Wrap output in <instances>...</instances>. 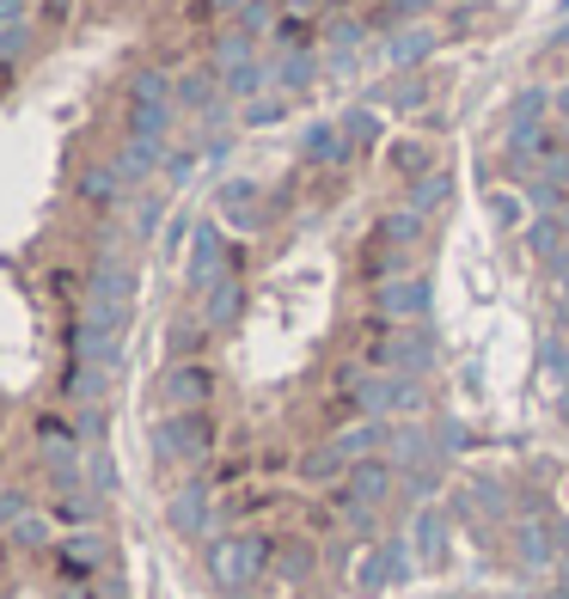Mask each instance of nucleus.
Segmentation results:
<instances>
[{
  "mask_svg": "<svg viewBox=\"0 0 569 599\" xmlns=\"http://www.w3.org/2000/svg\"><path fill=\"white\" fill-rule=\"evenodd\" d=\"M355 361L374 373H423L435 368V337L429 324H386V319H368L361 337H355Z\"/></svg>",
  "mask_w": 569,
  "mask_h": 599,
  "instance_id": "obj_1",
  "label": "nucleus"
},
{
  "mask_svg": "<svg viewBox=\"0 0 569 599\" xmlns=\"http://www.w3.org/2000/svg\"><path fill=\"white\" fill-rule=\"evenodd\" d=\"M276 544L282 538L276 532H258V526H239V532H227V538H215L209 544V582L221 587V594H251V587L276 568Z\"/></svg>",
  "mask_w": 569,
  "mask_h": 599,
  "instance_id": "obj_2",
  "label": "nucleus"
},
{
  "mask_svg": "<svg viewBox=\"0 0 569 599\" xmlns=\"http://www.w3.org/2000/svg\"><path fill=\"white\" fill-rule=\"evenodd\" d=\"M154 459L159 465H209L221 446V416L215 410H171L166 422H154Z\"/></svg>",
  "mask_w": 569,
  "mask_h": 599,
  "instance_id": "obj_3",
  "label": "nucleus"
},
{
  "mask_svg": "<svg viewBox=\"0 0 569 599\" xmlns=\"http://www.w3.org/2000/svg\"><path fill=\"white\" fill-rule=\"evenodd\" d=\"M221 392V373L209 361H166L159 373V404L166 410H209Z\"/></svg>",
  "mask_w": 569,
  "mask_h": 599,
  "instance_id": "obj_4",
  "label": "nucleus"
},
{
  "mask_svg": "<svg viewBox=\"0 0 569 599\" xmlns=\"http://www.w3.org/2000/svg\"><path fill=\"white\" fill-rule=\"evenodd\" d=\"M368 319L386 324H429V281L423 276H392L368 288Z\"/></svg>",
  "mask_w": 569,
  "mask_h": 599,
  "instance_id": "obj_5",
  "label": "nucleus"
},
{
  "mask_svg": "<svg viewBox=\"0 0 569 599\" xmlns=\"http://www.w3.org/2000/svg\"><path fill=\"white\" fill-rule=\"evenodd\" d=\"M221 276H233V239L215 227V220H202L197 232H190V263H185V281L197 293H209Z\"/></svg>",
  "mask_w": 569,
  "mask_h": 599,
  "instance_id": "obj_6",
  "label": "nucleus"
},
{
  "mask_svg": "<svg viewBox=\"0 0 569 599\" xmlns=\"http://www.w3.org/2000/svg\"><path fill=\"white\" fill-rule=\"evenodd\" d=\"M215 483H209V477H185V483H178V490H171V502H166V520L178 526V532L185 538H209V526H215Z\"/></svg>",
  "mask_w": 569,
  "mask_h": 599,
  "instance_id": "obj_7",
  "label": "nucleus"
},
{
  "mask_svg": "<svg viewBox=\"0 0 569 599\" xmlns=\"http://www.w3.org/2000/svg\"><path fill=\"white\" fill-rule=\"evenodd\" d=\"M215 215L227 220L233 232H263L270 208H263V190L251 184V178H227V184L215 190Z\"/></svg>",
  "mask_w": 569,
  "mask_h": 599,
  "instance_id": "obj_8",
  "label": "nucleus"
},
{
  "mask_svg": "<svg viewBox=\"0 0 569 599\" xmlns=\"http://www.w3.org/2000/svg\"><path fill=\"white\" fill-rule=\"evenodd\" d=\"M49 556H56V575H62V587H86V582L98 575V563H105V538L86 526V532H68Z\"/></svg>",
  "mask_w": 569,
  "mask_h": 599,
  "instance_id": "obj_9",
  "label": "nucleus"
},
{
  "mask_svg": "<svg viewBox=\"0 0 569 599\" xmlns=\"http://www.w3.org/2000/svg\"><path fill=\"white\" fill-rule=\"evenodd\" d=\"M355 276H361V288H380V281H392V276H411V251L392 245V239L374 227L368 245H361V257H355Z\"/></svg>",
  "mask_w": 569,
  "mask_h": 599,
  "instance_id": "obj_10",
  "label": "nucleus"
},
{
  "mask_svg": "<svg viewBox=\"0 0 569 599\" xmlns=\"http://www.w3.org/2000/svg\"><path fill=\"white\" fill-rule=\"evenodd\" d=\"M337 490L349 495V502H368V507H380L386 495L399 490V465L386 459V453H380V459H355V465H349V477H343Z\"/></svg>",
  "mask_w": 569,
  "mask_h": 599,
  "instance_id": "obj_11",
  "label": "nucleus"
},
{
  "mask_svg": "<svg viewBox=\"0 0 569 599\" xmlns=\"http://www.w3.org/2000/svg\"><path fill=\"white\" fill-rule=\"evenodd\" d=\"M349 465H355V459L337 446V434H331V441L307 446V453L294 459V471H300V483H307V490H337L343 477H349Z\"/></svg>",
  "mask_w": 569,
  "mask_h": 599,
  "instance_id": "obj_12",
  "label": "nucleus"
},
{
  "mask_svg": "<svg viewBox=\"0 0 569 599\" xmlns=\"http://www.w3.org/2000/svg\"><path fill=\"white\" fill-rule=\"evenodd\" d=\"M545 110H552V98H545V86H526L514 105H508V135H502V147H533L538 141V129H545Z\"/></svg>",
  "mask_w": 569,
  "mask_h": 599,
  "instance_id": "obj_13",
  "label": "nucleus"
},
{
  "mask_svg": "<svg viewBox=\"0 0 569 599\" xmlns=\"http://www.w3.org/2000/svg\"><path fill=\"white\" fill-rule=\"evenodd\" d=\"M32 434H37V459H80V429H74V416L68 410H37V422H32Z\"/></svg>",
  "mask_w": 569,
  "mask_h": 599,
  "instance_id": "obj_14",
  "label": "nucleus"
},
{
  "mask_svg": "<svg viewBox=\"0 0 569 599\" xmlns=\"http://www.w3.org/2000/svg\"><path fill=\"white\" fill-rule=\"evenodd\" d=\"M386 459L399 465V471H423V465L441 459V446H435V434L423 429V422H399L392 441H386Z\"/></svg>",
  "mask_w": 569,
  "mask_h": 599,
  "instance_id": "obj_15",
  "label": "nucleus"
},
{
  "mask_svg": "<svg viewBox=\"0 0 569 599\" xmlns=\"http://www.w3.org/2000/svg\"><path fill=\"white\" fill-rule=\"evenodd\" d=\"M300 159H307L312 171H343L355 159V147L343 141V123H312L307 141H300Z\"/></svg>",
  "mask_w": 569,
  "mask_h": 599,
  "instance_id": "obj_16",
  "label": "nucleus"
},
{
  "mask_svg": "<svg viewBox=\"0 0 569 599\" xmlns=\"http://www.w3.org/2000/svg\"><path fill=\"white\" fill-rule=\"evenodd\" d=\"M246 307H251V288H246V276H221L215 288L202 293V319L215 324V331H233V324L246 319Z\"/></svg>",
  "mask_w": 569,
  "mask_h": 599,
  "instance_id": "obj_17",
  "label": "nucleus"
},
{
  "mask_svg": "<svg viewBox=\"0 0 569 599\" xmlns=\"http://www.w3.org/2000/svg\"><path fill=\"white\" fill-rule=\"evenodd\" d=\"M209 337H215V324L202 319V312H178L166 324V361H202Z\"/></svg>",
  "mask_w": 569,
  "mask_h": 599,
  "instance_id": "obj_18",
  "label": "nucleus"
},
{
  "mask_svg": "<svg viewBox=\"0 0 569 599\" xmlns=\"http://www.w3.org/2000/svg\"><path fill=\"white\" fill-rule=\"evenodd\" d=\"M74 196L93 208V215H110L117 202H123V178H117V166H80L74 171Z\"/></svg>",
  "mask_w": 569,
  "mask_h": 599,
  "instance_id": "obj_19",
  "label": "nucleus"
},
{
  "mask_svg": "<svg viewBox=\"0 0 569 599\" xmlns=\"http://www.w3.org/2000/svg\"><path fill=\"white\" fill-rule=\"evenodd\" d=\"M386 166H392V178H404V184H423L435 171V147L423 135H399L386 147Z\"/></svg>",
  "mask_w": 569,
  "mask_h": 599,
  "instance_id": "obj_20",
  "label": "nucleus"
},
{
  "mask_svg": "<svg viewBox=\"0 0 569 599\" xmlns=\"http://www.w3.org/2000/svg\"><path fill=\"white\" fill-rule=\"evenodd\" d=\"M270 575L288 582V587L312 582V575H319V544H312V538H282V544H276V568H270Z\"/></svg>",
  "mask_w": 569,
  "mask_h": 599,
  "instance_id": "obj_21",
  "label": "nucleus"
},
{
  "mask_svg": "<svg viewBox=\"0 0 569 599\" xmlns=\"http://www.w3.org/2000/svg\"><path fill=\"white\" fill-rule=\"evenodd\" d=\"M514 556H521V568H545L557 556V526L552 520H521L514 526Z\"/></svg>",
  "mask_w": 569,
  "mask_h": 599,
  "instance_id": "obj_22",
  "label": "nucleus"
},
{
  "mask_svg": "<svg viewBox=\"0 0 569 599\" xmlns=\"http://www.w3.org/2000/svg\"><path fill=\"white\" fill-rule=\"evenodd\" d=\"M386 441H392V429H386L380 416H361V422H343V434H337V446L349 453V459H380V453H386Z\"/></svg>",
  "mask_w": 569,
  "mask_h": 599,
  "instance_id": "obj_23",
  "label": "nucleus"
},
{
  "mask_svg": "<svg viewBox=\"0 0 569 599\" xmlns=\"http://www.w3.org/2000/svg\"><path fill=\"white\" fill-rule=\"evenodd\" d=\"M110 166H117L123 190L129 184H147V178H154V166H166V147H154V141H123V154L110 159Z\"/></svg>",
  "mask_w": 569,
  "mask_h": 599,
  "instance_id": "obj_24",
  "label": "nucleus"
},
{
  "mask_svg": "<svg viewBox=\"0 0 569 599\" xmlns=\"http://www.w3.org/2000/svg\"><path fill=\"white\" fill-rule=\"evenodd\" d=\"M215 86H221V68H190V74L171 80V98H178V110H209Z\"/></svg>",
  "mask_w": 569,
  "mask_h": 599,
  "instance_id": "obj_25",
  "label": "nucleus"
},
{
  "mask_svg": "<svg viewBox=\"0 0 569 599\" xmlns=\"http://www.w3.org/2000/svg\"><path fill=\"white\" fill-rule=\"evenodd\" d=\"M246 62H258V37L251 32H221L215 37V49H209V68H221V74H233V68H246Z\"/></svg>",
  "mask_w": 569,
  "mask_h": 599,
  "instance_id": "obj_26",
  "label": "nucleus"
},
{
  "mask_svg": "<svg viewBox=\"0 0 569 599\" xmlns=\"http://www.w3.org/2000/svg\"><path fill=\"white\" fill-rule=\"evenodd\" d=\"M411 538H416V556H423V563H441L447 556V520L435 514V507H423V514L411 520Z\"/></svg>",
  "mask_w": 569,
  "mask_h": 599,
  "instance_id": "obj_27",
  "label": "nucleus"
},
{
  "mask_svg": "<svg viewBox=\"0 0 569 599\" xmlns=\"http://www.w3.org/2000/svg\"><path fill=\"white\" fill-rule=\"evenodd\" d=\"M44 514H49L56 526H68V532H86V526H93V514H98V502H93L86 490H74V495H56Z\"/></svg>",
  "mask_w": 569,
  "mask_h": 599,
  "instance_id": "obj_28",
  "label": "nucleus"
},
{
  "mask_svg": "<svg viewBox=\"0 0 569 599\" xmlns=\"http://www.w3.org/2000/svg\"><path fill=\"white\" fill-rule=\"evenodd\" d=\"M349 582L361 587V594H380L386 582H399V568H392L386 544H380V551H368V556H355V563H349Z\"/></svg>",
  "mask_w": 569,
  "mask_h": 599,
  "instance_id": "obj_29",
  "label": "nucleus"
},
{
  "mask_svg": "<svg viewBox=\"0 0 569 599\" xmlns=\"http://www.w3.org/2000/svg\"><path fill=\"white\" fill-rule=\"evenodd\" d=\"M386 135V123H380V110H368V105H355L349 117H343V141H349L355 154H368L374 141Z\"/></svg>",
  "mask_w": 569,
  "mask_h": 599,
  "instance_id": "obj_30",
  "label": "nucleus"
},
{
  "mask_svg": "<svg viewBox=\"0 0 569 599\" xmlns=\"http://www.w3.org/2000/svg\"><path fill=\"white\" fill-rule=\"evenodd\" d=\"M429 410V392H423V380H416V373H392V410L386 416H423Z\"/></svg>",
  "mask_w": 569,
  "mask_h": 599,
  "instance_id": "obj_31",
  "label": "nucleus"
},
{
  "mask_svg": "<svg viewBox=\"0 0 569 599\" xmlns=\"http://www.w3.org/2000/svg\"><path fill=\"white\" fill-rule=\"evenodd\" d=\"M312 37H319V25H312V19L282 13V19H276V32H270V44H276L282 56H294V49H312Z\"/></svg>",
  "mask_w": 569,
  "mask_h": 599,
  "instance_id": "obj_32",
  "label": "nucleus"
},
{
  "mask_svg": "<svg viewBox=\"0 0 569 599\" xmlns=\"http://www.w3.org/2000/svg\"><path fill=\"white\" fill-rule=\"evenodd\" d=\"M423 227H429V215H416L411 202H404V208H392V215L380 220V232L392 239V245H404V251H411L416 239H423Z\"/></svg>",
  "mask_w": 569,
  "mask_h": 599,
  "instance_id": "obj_33",
  "label": "nucleus"
},
{
  "mask_svg": "<svg viewBox=\"0 0 569 599\" xmlns=\"http://www.w3.org/2000/svg\"><path fill=\"white\" fill-rule=\"evenodd\" d=\"M447 196H453V171H441V166H435L423 184H411V208H416V215H435Z\"/></svg>",
  "mask_w": 569,
  "mask_h": 599,
  "instance_id": "obj_34",
  "label": "nucleus"
},
{
  "mask_svg": "<svg viewBox=\"0 0 569 599\" xmlns=\"http://www.w3.org/2000/svg\"><path fill=\"white\" fill-rule=\"evenodd\" d=\"M312 74H319V56H312V49H294V56H282V68H276V80L288 86V93L312 86Z\"/></svg>",
  "mask_w": 569,
  "mask_h": 599,
  "instance_id": "obj_35",
  "label": "nucleus"
},
{
  "mask_svg": "<svg viewBox=\"0 0 569 599\" xmlns=\"http://www.w3.org/2000/svg\"><path fill=\"white\" fill-rule=\"evenodd\" d=\"M49 526H56L49 514H25L19 526H7V538H13L19 551H49Z\"/></svg>",
  "mask_w": 569,
  "mask_h": 599,
  "instance_id": "obj_36",
  "label": "nucleus"
},
{
  "mask_svg": "<svg viewBox=\"0 0 569 599\" xmlns=\"http://www.w3.org/2000/svg\"><path fill=\"white\" fill-rule=\"evenodd\" d=\"M429 49H435V32H429V25H411V32L392 37V62H423Z\"/></svg>",
  "mask_w": 569,
  "mask_h": 599,
  "instance_id": "obj_37",
  "label": "nucleus"
},
{
  "mask_svg": "<svg viewBox=\"0 0 569 599\" xmlns=\"http://www.w3.org/2000/svg\"><path fill=\"white\" fill-rule=\"evenodd\" d=\"M276 19H282V0H246L239 7V32H276Z\"/></svg>",
  "mask_w": 569,
  "mask_h": 599,
  "instance_id": "obj_38",
  "label": "nucleus"
},
{
  "mask_svg": "<svg viewBox=\"0 0 569 599\" xmlns=\"http://www.w3.org/2000/svg\"><path fill=\"white\" fill-rule=\"evenodd\" d=\"M263 62H246V68H233V74H221V86H227V98H258V86H263Z\"/></svg>",
  "mask_w": 569,
  "mask_h": 599,
  "instance_id": "obj_39",
  "label": "nucleus"
},
{
  "mask_svg": "<svg viewBox=\"0 0 569 599\" xmlns=\"http://www.w3.org/2000/svg\"><path fill=\"white\" fill-rule=\"evenodd\" d=\"M25 514H37V507H32V495L19 490V483H0V526H19Z\"/></svg>",
  "mask_w": 569,
  "mask_h": 599,
  "instance_id": "obj_40",
  "label": "nucleus"
},
{
  "mask_svg": "<svg viewBox=\"0 0 569 599\" xmlns=\"http://www.w3.org/2000/svg\"><path fill=\"white\" fill-rule=\"evenodd\" d=\"M490 215L502 220V227H521V220H526V196H514V190H490Z\"/></svg>",
  "mask_w": 569,
  "mask_h": 599,
  "instance_id": "obj_41",
  "label": "nucleus"
},
{
  "mask_svg": "<svg viewBox=\"0 0 569 599\" xmlns=\"http://www.w3.org/2000/svg\"><path fill=\"white\" fill-rule=\"evenodd\" d=\"M246 0H185V19L190 25H209V19H227V13H239Z\"/></svg>",
  "mask_w": 569,
  "mask_h": 599,
  "instance_id": "obj_42",
  "label": "nucleus"
},
{
  "mask_svg": "<svg viewBox=\"0 0 569 599\" xmlns=\"http://www.w3.org/2000/svg\"><path fill=\"white\" fill-rule=\"evenodd\" d=\"M392 105H399L404 117L423 110V105H429V80H399V86H392Z\"/></svg>",
  "mask_w": 569,
  "mask_h": 599,
  "instance_id": "obj_43",
  "label": "nucleus"
},
{
  "mask_svg": "<svg viewBox=\"0 0 569 599\" xmlns=\"http://www.w3.org/2000/svg\"><path fill=\"white\" fill-rule=\"evenodd\" d=\"M25 49H32V19H19V25H7V32H0V56H7V62H19Z\"/></svg>",
  "mask_w": 569,
  "mask_h": 599,
  "instance_id": "obj_44",
  "label": "nucleus"
},
{
  "mask_svg": "<svg viewBox=\"0 0 569 599\" xmlns=\"http://www.w3.org/2000/svg\"><path fill=\"white\" fill-rule=\"evenodd\" d=\"M545 373H552L557 385H569V337L545 343Z\"/></svg>",
  "mask_w": 569,
  "mask_h": 599,
  "instance_id": "obj_45",
  "label": "nucleus"
},
{
  "mask_svg": "<svg viewBox=\"0 0 569 599\" xmlns=\"http://www.w3.org/2000/svg\"><path fill=\"white\" fill-rule=\"evenodd\" d=\"M404 495H411V502H429V495H435V465H423V471H404Z\"/></svg>",
  "mask_w": 569,
  "mask_h": 599,
  "instance_id": "obj_46",
  "label": "nucleus"
},
{
  "mask_svg": "<svg viewBox=\"0 0 569 599\" xmlns=\"http://www.w3.org/2000/svg\"><path fill=\"white\" fill-rule=\"evenodd\" d=\"M74 429H80V441H98V429H105V410H98V404H80V410H74Z\"/></svg>",
  "mask_w": 569,
  "mask_h": 599,
  "instance_id": "obj_47",
  "label": "nucleus"
},
{
  "mask_svg": "<svg viewBox=\"0 0 569 599\" xmlns=\"http://www.w3.org/2000/svg\"><path fill=\"white\" fill-rule=\"evenodd\" d=\"M159 215H166V208H159V196H147V202H141V208H135V239H147V232L159 227Z\"/></svg>",
  "mask_w": 569,
  "mask_h": 599,
  "instance_id": "obj_48",
  "label": "nucleus"
},
{
  "mask_svg": "<svg viewBox=\"0 0 569 599\" xmlns=\"http://www.w3.org/2000/svg\"><path fill=\"white\" fill-rule=\"evenodd\" d=\"M386 7V19H416V13H429L435 0H380Z\"/></svg>",
  "mask_w": 569,
  "mask_h": 599,
  "instance_id": "obj_49",
  "label": "nucleus"
},
{
  "mask_svg": "<svg viewBox=\"0 0 569 599\" xmlns=\"http://www.w3.org/2000/svg\"><path fill=\"white\" fill-rule=\"evenodd\" d=\"M282 117V98H258V105L246 110V123H276Z\"/></svg>",
  "mask_w": 569,
  "mask_h": 599,
  "instance_id": "obj_50",
  "label": "nucleus"
},
{
  "mask_svg": "<svg viewBox=\"0 0 569 599\" xmlns=\"http://www.w3.org/2000/svg\"><path fill=\"white\" fill-rule=\"evenodd\" d=\"M190 166H197V154H166V178H171V184L190 178Z\"/></svg>",
  "mask_w": 569,
  "mask_h": 599,
  "instance_id": "obj_51",
  "label": "nucleus"
},
{
  "mask_svg": "<svg viewBox=\"0 0 569 599\" xmlns=\"http://www.w3.org/2000/svg\"><path fill=\"white\" fill-rule=\"evenodd\" d=\"M435 446H441V453H460V446H465V429H453V422H447V429L435 434Z\"/></svg>",
  "mask_w": 569,
  "mask_h": 599,
  "instance_id": "obj_52",
  "label": "nucleus"
},
{
  "mask_svg": "<svg viewBox=\"0 0 569 599\" xmlns=\"http://www.w3.org/2000/svg\"><path fill=\"white\" fill-rule=\"evenodd\" d=\"M282 13H300V19H319L324 0H282Z\"/></svg>",
  "mask_w": 569,
  "mask_h": 599,
  "instance_id": "obj_53",
  "label": "nucleus"
},
{
  "mask_svg": "<svg viewBox=\"0 0 569 599\" xmlns=\"http://www.w3.org/2000/svg\"><path fill=\"white\" fill-rule=\"evenodd\" d=\"M19 19H25V0H0V32H7V25H19Z\"/></svg>",
  "mask_w": 569,
  "mask_h": 599,
  "instance_id": "obj_54",
  "label": "nucleus"
},
{
  "mask_svg": "<svg viewBox=\"0 0 569 599\" xmlns=\"http://www.w3.org/2000/svg\"><path fill=\"white\" fill-rule=\"evenodd\" d=\"M68 13H74V0H44V19H49V25H62Z\"/></svg>",
  "mask_w": 569,
  "mask_h": 599,
  "instance_id": "obj_55",
  "label": "nucleus"
},
{
  "mask_svg": "<svg viewBox=\"0 0 569 599\" xmlns=\"http://www.w3.org/2000/svg\"><path fill=\"white\" fill-rule=\"evenodd\" d=\"M110 483H117V477H110V465L93 459V490H110Z\"/></svg>",
  "mask_w": 569,
  "mask_h": 599,
  "instance_id": "obj_56",
  "label": "nucleus"
},
{
  "mask_svg": "<svg viewBox=\"0 0 569 599\" xmlns=\"http://www.w3.org/2000/svg\"><path fill=\"white\" fill-rule=\"evenodd\" d=\"M13 68H19V62H7V56H0V93H7V80H13Z\"/></svg>",
  "mask_w": 569,
  "mask_h": 599,
  "instance_id": "obj_57",
  "label": "nucleus"
},
{
  "mask_svg": "<svg viewBox=\"0 0 569 599\" xmlns=\"http://www.w3.org/2000/svg\"><path fill=\"white\" fill-rule=\"evenodd\" d=\"M545 599H569V575H564V582H557V587H552V594H545Z\"/></svg>",
  "mask_w": 569,
  "mask_h": 599,
  "instance_id": "obj_58",
  "label": "nucleus"
},
{
  "mask_svg": "<svg viewBox=\"0 0 569 599\" xmlns=\"http://www.w3.org/2000/svg\"><path fill=\"white\" fill-rule=\"evenodd\" d=\"M557 410H564V422H569V385H564V398H557Z\"/></svg>",
  "mask_w": 569,
  "mask_h": 599,
  "instance_id": "obj_59",
  "label": "nucleus"
},
{
  "mask_svg": "<svg viewBox=\"0 0 569 599\" xmlns=\"http://www.w3.org/2000/svg\"><path fill=\"white\" fill-rule=\"evenodd\" d=\"M557 49H569V25H564V32H557Z\"/></svg>",
  "mask_w": 569,
  "mask_h": 599,
  "instance_id": "obj_60",
  "label": "nucleus"
},
{
  "mask_svg": "<svg viewBox=\"0 0 569 599\" xmlns=\"http://www.w3.org/2000/svg\"><path fill=\"white\" fill-rule=\"evenodd\" d=\"M564 502H569V477H564Z\"/></svg>",
  "mask_w": 569,
  "mask_h": 599,
  "instance_id": "obj_61",
  "label": "nucleus"
},
{
  "mask_svg": "<svg viewBox=\"0 0 569 599\" xmlns=\"http://www.w3.org/2000/svg\"><path fill=\"white\" fill-rule=\"evenodd\" d=\"M453 599H460V594H453Z\"/></svg>",
  "mask_w": 569,
  "mask_h": 599,
  "instance_id": "obj_62",
  "label": "nucleus"
}]
</instances>
